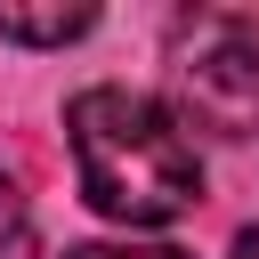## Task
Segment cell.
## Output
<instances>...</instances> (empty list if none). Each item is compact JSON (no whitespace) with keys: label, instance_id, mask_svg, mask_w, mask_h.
Returning <instances> with one entry per match:
<instances>
[{"label":"cell","instance_id":"2","mask_svg":"<svg viewBox=\"0 0 259 259\" xmlns=\"http://www.w3.org/2000/svg\"><path fill=\"white\" fill-rule=\"evenodd\" d=\"M170 113L178 130L259 138V8H186L170 16Z\"/></svg>","mask_w":259,"mask_h":259},{"label":"cell","instance_id":"1","mask_svg":"<svg viewBox=\"0 0 259 259\" xmlns=\"http://www.w3.org/2000/svg\"><path fill=\"white\" fill-rule=\"evenodd\" d=\"M65 138H73V170L89 210L121 219V227H170L202 202V162L178 130L170 105H154L146 89L97 81L65 105Z\"/></svg>","mask_w":259,"mask_h":259},{"label":"cell","instance_id":"4","mask_svg":"<svg viewBox=\"0 0 259 259\" xmlns=\"http://www.w3.org/2000/svg\"><path fill=\"white\" fill-rule=\"evenodd\" d=\"M24 251H32V202H24L16 170L0 162V259H24Z\"/></svg>","mask_w":259,"mask_h":259},{"label":"cell","instance_id":"3","mask_svg":"<svg viewBox=\"0 0 259 259\" xmlns=\"http://www.w3.org/2000/svg\"><path fill=\"white\" fill-rule=\"evenodd\" d=\"M97 24V8H24V0H0V40H32V49H65Z\"/></svg>","mask_w":259,"mask_h":259},{"label":"cell","instance_id":"6","mask_svg":"<svg viewBox=\"0 0 259 259\" xmlns=\"http://www.w3.org/2000/svg\"><path fill=\"white\" fill-rule=\"evenodd\" d=\"M227 259H259V227H243V235H235V251H227Z\"/></svg>","mask_w":259,"mask_h":259},{"label":"cell","instance_id":"5","mask_svg":"<svg viewBox=\"0 0 259 259\" xmlns=\"http://www.w3.org/2000/svg\"><path fill=\"white\" fill-rule=\"evenodd\" d=\"M65 259H186L178 243H81V251H65Z\"/></svg>","mask_w":259,"mask_h":259}]
</instances>
